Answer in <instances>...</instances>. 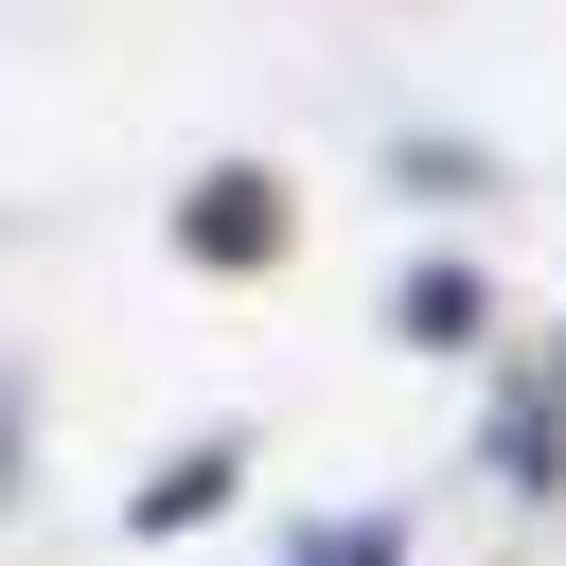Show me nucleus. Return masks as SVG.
<instances>
[{
  "mask_svg": "<svg viewBox=\"0 0 566 566\" xmlns=\"http://www.w3.org/2000/svg\"><path fill=\"white\" fill-rule=\"evenodd\" d=\"M0 478H18V424H0Z\"/></svg>",
  "mask_w": 566,
  "mask_h": 566,
  "instance_id": "obj_2",
  "label": "nucleus"
},
{
  "mask_svg": "<svg viewBox=\"0 0 566 566\" xmlns=\"http://www.w3.org/2000/svg\"><path fill=\"white\" fill-rule=\"evenodd\" d=\"M301 566H389V513H336V531H301Z\"/></svg>",
  "mask_w": 566,
  "mask_h": 566,
  "instance_id": "obj_1",
  "label": "nucleus"
}]
</instances>
